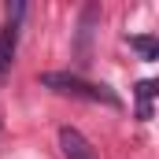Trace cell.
<instances>
[{"label": "cell", "instance_id": "5b68a950", "mask_svg": "<svg viewBox=\"0 0 159 159\" xmlns=\"http://www.w3.org/2000/svg\"><path fill=\"white\" fill-rule=\"evenodd\" d=\"M137 96H141V119H148V115H152L148 100L156 96V81H141V85H137Z\"/></svg>", "mask_w": 159, "mask_h": 159}, {"label": "cell", "instance_id": "7a4b0ae2", "mask_svg": "<svg viewBox=\"0 0 159 159\" xmlns=\"http://www.w3.org/2000/svg\"><path fill=\"white\" fill-rule=\"evenodd\" d=\"M59 148H63V159H96L93 144L81 137L74 126H63L59 129Z\"/></svg>", "mask_w": 159, "mask_h": 159}, {"label": "cell", "instance_id": "6da1fadb", "mask_svg": "<svg viewBox=\"0 0 159 159\" xmlns=\"http://www.w3.org/2000/svg\"><path fill=\"white\" fill-rule=\"evenodd\" d=\"M44 89H52V93H63V96H78V100H93V104H107V107H122V100L107 89V85H93V81L78 78V74H44L41 78Z\"/></svg>", "mask_w": 159, "mask_h": 159}, {"label": "cell", "instance_id": "3957f363", "mask_svg": "<svg viewBox=\"0 0 159 159\" xmlns=\"http://www.w3.org/2000/svg\"><path fill=\"white\" fill-rule=\"evenodd\" d=\"M15 41H19V26H15V22H7V26L0 30V78L11 70V59H15Z\"/></svg>", "mask_w": 159, "mask_h": 159}, {"label": "cell", "instance_id": "277c9868", "mask_svg": "<svg viewBox=\"0 0 159 159\" xmlns=\"http://www.w3.org/2000/svg\"><path fill=\"white\" fill-rule=\"evenodd\" d=\"M129 44L141 52V59H148V63L159 59V41H156V37H129Z\"/></svg>", "mask_w": 159, "mask_h": 159}]
</instances>
